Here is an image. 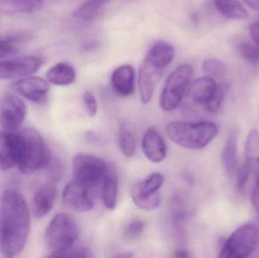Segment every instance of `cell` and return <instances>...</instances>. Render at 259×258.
Wrapping results in <instances>:
<instances>
[{
  "label": "cell",
  "instance_id": "obj_9",
  "mask_svg": "<svg viewBox=\"0 0 259 258\" xmlns=\"http://www.w3.org/2000/svg\"><path fill=\"white\" fill-rule=\"evenodd\" d=\"M167 67L149 54L146 55L140 65L138 77L140 98L143 104H148L152 99L155 87Z\"/></svg>",
  "mask_w": 259,
  "mask_h": 258
},
{
  "label": "cell",
  "instance_id": "obj_31",
  "mask_svg": "<svg viewBox=\"0 0 259 258\" xmlns=\"http://www.w3.org/2000/svg\"><path fill=\"white\" fill-rule=\"evenodd\" d=\"M146 224L143 221L140 220H134L131 221L125 230H124V236L130 239H137L139 236H141L145 230Z\"/></svg>",
  "mask_w": 259,
  "mask_h": 258
},
{
  "label": "cell",
  "instance_id": "obj_10",
  "mask_svg": "<svg viewBox=\"0 0 259 258\" xmlns=\"http://www.w3.org/2000/svg\"><path fill=\"white\" fill-rule=\"evenodd\" d=\"M27 115L25 103L17 95H6L0 106V125L5 131L15 132L21 128Z\"/></svg>",
  "mask_w": 259,
  "mask_h": 258
},
{
  "label": "cell",
  "instance_id": "obj_24",
  "mask_svg": "<svg viewBox=\"0 0 259 258\" xmlns=\"http://www.w3.org/2000/svg\"><path fill=\"white\" fill-rule=\"evenodd\" d=\"M118 142L123 154L127 158L134 156L136 151V142L131 132L124 124H121L118 130Z\"/></svg>",
  "mask_w": 259,
  "mask_h": 258
},
{
  "label": "cell",
  "instance_id": "obj_33",
  "mask_svg": "<svg viewBox=\"0 0 259 258\" xmlns=\"http://www.w3.org/2000/svg\"><path fill=\"white\" fill-rule=\"evenodd\" d=\"M83 104L89 116L95 117L98 111L97 99L91 92H85L83 96Z\"/></svg>",
  "mask_w": 259,
  "mask_h": 258
},
{
  "label": "cell",
  "instance_id": "obj_7",
  "mask_svg": "<svg viewBox=\"0 0 259 258\" xmlns=\"http://www.w3.org/2000/svg\"><path fill=\"white\" fill-rule=\"evenodd\" d=\"M107 170L106 162L94 154L79 153L73 159L74 180L91 189L103 183Z\"/></svg>",
  "mask_w": 259,
  "mask_h": 258
},
{
  "label": "cell",
  "instance_id": "obj_20",
  "mask_svg": "<svg viewBox=\"0 0 259 258\" xmlns=\"http://www.w3.org/2000/svg\"><path fill=\"white\" fill-rule=\"evenodd\" d=\"M238 133L233 130L230 132L222 154V162L227 174L229 176L237 173L238 168V150H237Z\"/></svg>",
  "mask_w": 259,
  "mask_h": 258
},
{
  "label": "cell",
  "instance_id": "obj_40",
  "mask_svg": "<svg viewBox=\"0 0 259 258\" xmlns=\"http://www.w3.org/2000/svg\"><path fill=\"white\" fill-rule=\"evenodd\" d=\"M95 1L100 2L102 4L105 5L106 3H107L109 0H95Z\"/></svg>",
  "mask_w": 259,
  "mask_h": 258
},
{
  "label": "cell",
  "instance_id": "obj_1",
  "mask_svg": "<svg viewBox=\"0 0 259 258\" xmlns=\"http://www.w3.org/2000/svg\"><path fill=\"white\" fill-rule=\"evenodd\" d=\"M28 205L15 189H8L0 201V253L12 257L24 249L30 232Z\"/></svg>",
  "mask_w": 259,
  "mask_h": 258
},
{
  "label": "cell",
  "instance_id": "obj_21",
  "mask_svg": "<svg viewBox=\"0 0 259 258\" xmlns=\"http://www.w3.org/2000/svg\"><path fill=\"white\" fill-rule=\"evenodd\" d=\"M47 80L56 86H68L74 83L76 73L71 65L65 62L56 64L47 74Z\"/></svg>",
  "mask_w": 259,
  "mask_h": 258
},
{
  "label": "cell",
  "instance_id": "obj_4",
  "mask_svg": "<svg viewBox=\"0 0 259 258\" xmlns=\"http://www.w3.org/2000/svg\"><path fill=\"white\" fill-rule=\"evenodd\" d=\"M79 236L75 220L65 213L58 214L49 224L46 231V242L51 257H60L72 248Z\"/></svg>",
  "mask_w": 259,
  "mask_h": 258
},
{
  "label": "cell",
  "instance_id": "obj_35",
  "mask_svg": "<svg viewBox=\"0 0 259 258\" xmlns=\"http://www.w3.org/2000/svg\"><path fill=\"white\" fill-rule=\"evenodd\" d=\"M91 252L86 248H74V247L70 248L68 251L60 256V257H91Z\"/></svg>",
  "mask_w": 259,
  "mask_h": 258
},
{
  "label": "cell",
  "instance_id": "obj_12",
  "mask_svg": "<svg viewBox=\"0 0 259 258\" xmlns=\"http://www.w3.org/2000/svg\"><path fill=\"white\" fill-rule=\"evenodd\" d=\"M64 204L77 212H88L94 208L91 189L74 180L65 186L62 193Z\"/></svg>",
  "mask_w": 259,
  "mask_h": 258
},
{
  "label": "cell",
  "instance_id": "obj_5",
  "mask_svg": "<svg viewBox=\"0 0 259 258\" xmlns=\"http://www.w3.org/2000/svg\"><path fill=\"white\" fill-rule=\"evenodd\" d=\"M259 243V230L252 224L237 228L225 242L219 257L243 258L251 255Z\"/></svg>",
  "mask_w": 259,
  "mask_h": 258
},
{
  "label": "cell",
  "instance_id": "obj_6",
  "mask_svg": "<svg viewBox=\"0 0 259 258\" xmlns=\"http://www.w3.org/2000/svg\"><path fill=\"white\" fill-rule=\"evenodd\" d=\"M193 68L189 65H180L169 76L160 98L163 110L170 112L178 107L191 81Z\"/></svg>",
  "mask_w": 259,
  "mask_h": 258
},
{
  "label": "cell",
  "instance_id": "obj_34",
  "mask_svg": "<svg viewBox=\"0 0 259 258\" xmlns=\"http://www.w3.org/2000/svg\"><path fill=\"white\" fill-rule=\"evenodd\" d=\"M16 48L14 46L13 42L9 38L0 39V59L6 57L9 55L14 54Z\"/></svg>",
  "mask_w": 259,
  "mask_h": 258
},
{
  "label": "cell",
  "instance_id": "obj_19",
  "mask_svg": "<svg viewBox=\"0 0 259 258\" xmlns=\"http://www.w3.org/2000/svg\"><path fill=\"white\" fill-rule=\"evenodd\" d=\"M118 177L116 169L112 165L108 166L107 172L103 183V198L105 207L113 210L117 204Z\"/></svg>",
  "mask_w": 259,
  "mask_h": 258
},
{
  "label": "cell",
  "instance_id": "obj_11",
  "mask_svg": "<svg viewBox=\"0 0 259 258\" xmlns=\"http://www.w3.org/2000/svg\"><path fill=\"white\" fill-rule=\"evenodd\" d=\"M42 65V59L37 56H24L12 60L0 62V79L27 77L36 73Z\"/></svg>",
  "mask_w": 259,
  "mask_h": 258
},
{
  "label": "cell",
  "instance_id": "obj_14",
  "mask_svg": "<svg viewBox=\"0 0 259 258\" xmlns=\"http://www.w3.org/2000/svg\"><path fill=\"white\" fill-rule=\"evenodd\" d=\"M20 145L18 131L0 132V168L3 171L18 166Z\"/></svg>",
  "mask_w": 259,
  "mask_h": 258
},
{
  "label": "cell",
  "instance_id": "obj_13",
  "mask_svg": "<svg viewBox=\"0 0 259 258\" xmlns=\"http://www.w3.org/2000/svg\"><path fill=\"white\" fill-rule=\"evenodd\" d=\"M17 93L36 104H45L50 90L48 82L39 77H24L11 86Z\"/></svg>",
  "mask_w": 259,
  "mask_h": 258
},
{
  "label": "cell",
  "instance_id": "obj_18",
  "mask_svg": "<svg viewBox=\"0 0 259 258\" xmlns=\"http://www.w3.org/2000/svg\"><path fill=\"white\" fill-rule=\"evenodd\" d=\"M112 84L117 95L131 96L135 91V72L131 65H124L115 70L112 76Z\"/></svg>",
  "mask_w": 259,
  "mask_h": 258
},
{
  "label": "cell",
  "instance_id": "obj_22",
  "mask_svg": "<svg viewBox=\"0 0 259 258\" xmlns=\"http://www.w3.org/2000/svg\"><path fill=\"white\" fill-rule=\"evenodd\" d=\"M44 0H0V12L6 14L30 13L42 6Z\"/></svg>",
  "mask_w": 259,
  "mask_h": 258
},
{
  "label": "cell",
  "instance_id": "obj_8",
  "mask_svg": "<svg viewBox=\"0 0 259 258\" xmlns=\"http://www.w3.org/2000/svg\"><path fill=\"white\" fill-rule=\"evenodd\" d=\"M163 182V175L155 173L146 180L136 183L131 191V198L134 204L146 211L158 209L161 202V195L158 190L162 186Z\"/></svg>",
  "mask_w": 259,
  "mask_h": 258
},
{
  "label": "cell",
  "instance_id": "obj_26",
  "mask_svg": "<svg viewBox=\"0 0 259 258\" xmlns=\"http://www.w3.org/2000/svg\"><path fill=\"white\" fill-rule=\"evenodd\" d=\"M246 162L249 164L259 162V132L252 130L249 132L245 146Z\"/></svg>",
  "mask_w": 259,
  "mask_h": 258
},
{
  "label": "cell",
  "instance_id": "obj_2",
  "mask_svg": "<svg viewBox=\"0 0 259 258\" xmlns=\"http://www.w3.org/2000/svg\"><path fill=\"white\" fill-rule=\"evenodd\" d=\"M170 140L183 148L198 150L203 148L215 138L219 127L211 121L186 122L172 121L166 126Z\"/></svg>",
  "mask_w": 259,
  "mask_h": 258
},
{
  "label": "cell",
  "instance_id": "obj_39",
  "mask_svg": "<svg viewBox=\"0 0 259 258\" xmlns=\"http://www.w3.org/2000/svg\"><path fill=\"white\" fill-rule=\"evenodd\" d=\"M175 256L178 257H190V254H189L187 251H184V250H179V251H177Z\"/></svg>",
  "mask_w": 259,
  "mask_h": 258
},
{
  "label": "cell",
  "instance_id": "obj_17",
  "mask_svg": "<svg viewBox=\"0 0 259 258\" xmlns=\"http://www.w3.org/2000/svg\"><path fill=\"white\" fill-rule=\"evenodd\" d=\"M142 145L145 156L150 162L159 163L165 159L167 147L161 135L154 129L146 130Z\"/></svg>",
  "mask_w": 259,
  "mask_h": 258
},
{
  "label": "cell",
  "instance_id": "obj_38",
  "mask_svg": "<svg viewBox=\"0 0 259 258\" xmlns=\"http://www.w3.org/2000/svg\"><path fill=\"white\" fill-rule=\"evenodd\" d=\"M243 2L251 9L259 12V0H243Z\"/></svg>",
  "mask_w": 259,
  "mask_h": 258
},
{
  "label": "cell",
  "instance_id": "obj_30",
  "mask_svg": "<svg viewBox=\"0 0 259 258\" xmlns=\"http://www.w3.org/2000/svg\"><path fill=\"white\" fill-rule=\"evenodd\" d=\"M50 182L56 183L62 179L63 175V165L58 159H51L47 167Z\"/></svg>",
  "mask_w": 259,
  "mask_h": 258
},
{
  "label": "cell",
  "instance_id": "obj_28",
  "mask_svg": "<svg viewBox=\"0 0 259 258\" xmlns=\"http://www.w3.org/2000/svg\"><path fill=\"white\" fill-rule=\"evenodd\" d=\"M228 90V85L226 83H219V84H218V89L215 95H214V98L211 100V102L208 105L205 110L207 112H211V113L218 112L222 106L224 98H225Z\"/></svg>",
  "mask_w": 259,
  "mask_h": 258
},
{
  "label": "cell",
  "instance_id": "obj_16",
  "mask_svg": "<svg viewBox=\"0 0 259 258\" xmlns=\"http://www.w3.org/2000/svg\"><path fill=\"white\" fill-rule=\"evenodd\" d=\"M218 84L210 76L199 77L192 83L189 89L190 98L196 104L206 109L217 92Z\"/></svg>",
  "mask_w": 259,
  "mask_h": 258
},
{
  "label": "cell",
  "instance_id": "obj_37",
  "mask_svg": "<svg viewBox=\"0 0 259 258\" xmlns=\"http://www.w3.org/2000/svg\"><path fill=\"white\" fill-rule=\"evenodd\" d=\"M252 202H253L254 207L259 215V174L255 181V186L253 188L252 192Z\"/></svg>",
  "mask_w": 259,
  "mask_h": 258
},
{
  "label": "cell",
  "instance_id": "obj_27",
  "mask_svg": "<svg viewBox=\"0 0 259 258\" xmlns=\"http://www.w3.org/2000/svg\"><path fill=\"white\" fill-rule=\"evenodd\" d=\"M242 57L252 65H259V45L252 42H242L239 47Z\"/></svg>",
  "mask_w": 259,
  "mask_h": 258
},
{
  "label": "cell",
  "instance_id": "obj_29",
  "mask_svg": "<svg viewBox=\"0 0 259 258\" xmlns=\"http://www.w3.org/2000/svg\"><path fill=\"white\" fill-rule=\"evenodd\" d=\"M203 71L213 77H222L225 74L226 68L225 65L217 59H207L203 63Z\"/></svg>",
  "mask_w": 259,
  "mask_h": 258
},
{
  "label": "cell",
  "instance_id": "obj_15",
  "mask_svg": "<svg viewBox=\"0 0 259 258\" xmlns=\"http://www.w3.org/2000/svg\"><path fill=\"white\" fill-rule=\"evenodd\" d=\"M58 195L56 183L49 181L42 185L35 193L32 201V212L33 216L41 219L47 216L54 206Z\"/></svg>",
  "mask_w": 259,
  "mask_h": 258
},
{
  "label": "cell",
  "instance_id": "obj_36",
  "mask_svg": "<svg viewBox=\"0 0 259 258\" xmlns=\"http://www.w3.org/2000/svg\"><path fill=\"white\" fill-rule=\"evenodd\" d=\"M249 33L252 41L259 45V19L251 24L249 27Z\"/></svg>",
  "mask_w": 259,
  "mask_h": 258
},
{
  "label": "cell",
  "instance_id": "obj_3",
  "mask_svg": "<svg viewBox=\"0 0 259 258\" xmlns=\"http://www.w3.org/2000/svg\"><path fill=\"white\" fill-rule=\"evenodd\" d=\"M20 136V156L18 168L24 174H34L47 168L51 154L41 135L34 129L18 130Z\"/></svg>",
  "mask_w": 259,
  "mask_h": 258
},
{
  "label": "cell",
  "instance_id": "obj_25",
  "mask_svg": "<svg viewBox=\"0 0 259 258\" xmlns=\"http://www.w3.org/2000/svg\"><path fill=\"white\" fill-rule=\"evenodd\" d=\"M104 5L95 0H87L74 12L75 18L82 21H89L94 19Z\"/></svg>",
  "mask_w": 259,
  "mask_h": 258
},
{
  "label": "cell",
  "instance_id": "obj_32",
  "mask_svg": "<svg viewBox=\"0 0 259 258\" xmlns=\"http://www.w3.org/2000/svg\"><path fill=\"white\" fill-rule=\"evenodd\" d=\"M250 166L251 164L246 162L239 169H237V187L239 190H243L246 187L249 174H250Z\"/></svg>",
  "mask_w": 259,
  "mask_h": 258
},
{
  "label": "cell",
  "instance_id": "obj_23",
  "mask_svg": "<svg viewBox=\"0 0 259 258\" xmlns=\"http://www.w3.org/2000/svg\"><path fill=\"white\" fill-rule=\"evenodd\" d=\"M216 9L225 18L243 20L248 18V12L237 0H214Z\"/></svg>",
  "mask_w": 259,
  "mask_h": 258
}]
</instances>
